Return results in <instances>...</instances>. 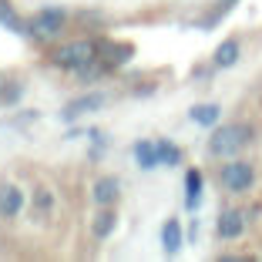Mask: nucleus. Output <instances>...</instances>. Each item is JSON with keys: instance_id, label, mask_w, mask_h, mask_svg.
<instances>
[{"instance_id": "nucleus-1", "label": "nucleus", "mask_w": 262, "mask_h": 262, "mask_svg": "<svg viewBox=\"0 0 262 262\" xmlns=\"http://www.w3.org/2000/svg\"><path fill=\"white\" fill-rule=\"evenodd\" d=\"M252 138H255V128L249 121L215 124L212 135H208V141H205V151L212 155V158H219V162H225V158H239V151L252 145Z\"/></svg>"}, {"instance_id": "nucleus-2", "label": "nucleus", "mask_w": 262, "mask_h": 262, "mask_svg": "<svg viewBox=\"0 0 262 262\" xmlns=\"http://www.w3.org/2000/svg\"><path fill=\"white\" fill-rule=\"evenodd\" d=\"M98 61V37H74V40H57V44L47 47V64L57 71H77L84 64Z\"/></svg>"}, {"instance_id": "nucleus-3", "label": "nucleus", "mask_w": 262, "mask_h": 262, "mask_svg": "<svg viewBox=\"0 0 262 262\" xmlns=\"http://www.w3.org/2000/svg\"><path fill=\"white\" fill-rule=\"evenodd\" d=\"M68 24H71V14L64 7H40L27 17V37L37 40L40 47H51L68 34Z\"/></svg>"}, {"instance_id": "nucleus-4", "label": "nucleus", "mask_w": 262, "mask_h": 262, "mask_svg": "<svg viewBox=\"0 0 262 262\" xmlns=\"http://www.w3.org/2000/svg\"><path fill=\"white\" fill-rule=\"evenodd\" d=\"M215 182L229 195H246L255 188V165L246 158H225V165H219Z\"/></svg>"}, {"instance_id": "nucleus-5", "label": "nucleus", "mask_w": 262, "mask_h": 262, "mask_svg": "<svg viewBox=\"0 0 262 262\" xmlns=\"http://www.w3.org/2000/svg\"><path fill=\"white\" fill-rule=\"evenodd\" d=\"M54 212H57V192L51 182H37L31 188V202H27V219L31 225H47L54 222Z\"/></svg>"}, {"instance_id": "nucleus-6", "label": "nucleus", "mask_w": 262, "mask_h": 262, "mask_svg": "<svg viewBox=\"0 0 262 262\" xmlns=\"http://www.w3.org/2000/svg\"><path fill=\"white\" fill-rule=\"evenodd\" d=\"M27 208V192L14 178H0V222H17Z\"/></svg>"}, {"instance_id": "nucleus-7", "label": "nucleus", "mask_w": 262, "mask_h": 262, "mask_svg": "<svg viewBox=\"0 0 262 262\" xmlns=\"http://www.w3.org/2000/svg\"><path fill=\"white\" fill-rule=\"evenodd\" d=\"M104 104H108V94H104V91H88V94H81V98H74V101H68V104H64L61 121L64 124H74L77 118L91 115V111H101Z\"/></svg>"}, {"instance_id": "nucleus-8", "label": "nucleus", "mask_w": 262, "mask_h": 262, "mask_svg": "<svg viewBox=\"0 0 262 262\" xmlns=\"http://www.w3.org/2000/svg\"><path fill=\"white\" fill-rule=\"evenodd\" d=\"M246 225H249V215L242 208H222L215 219V235L222 242H235L246 235Z\"/></svg>"}, {"instance_id": "nucleus-9", "label": "nucleus", "mask_w": 262, "mask_h": 262, "mask_svg": "<svg viewBox=\"0 0 262 262\" xmlns=\"http://www.w3.org/2000/svg\"><path fill=\"white\" fill-rule=\"evenodd\" d=\"M131 54H135V47L128 44V40H111V37H98V57L104 64H108L111 71L121 68V64L131 61Z\"/></svg>"}, {"instance_id": "nucleus-10", "label": "nucleus", "mask_w": 262, "mask_h": 262, "mask_svg": "<svg viewBox=\"0 0 262 262\" xmlns=\"http://www.w3.org/2000/svg\"><path fill=\"white\" fill-rule=\"evenodd\" d=\"M91 199L98 208L104 205H118V199H121V178L118 175H98L91 185Z\"/></svg>"}, {"instance_id": "nucleus-11", "label": "nucleus", "mask_w": 262, "mask_h": 262, "mask_svg": "<svg viewBox=\"0 0 262 262\" xmlns=\"http://www.w3.org/2000/svg\"><path fill=\"white\" fill-rule=\"evenodd\" d=\"M239 57H242V40L239 37H225L222 44L215 47V54H212V68L215 71H229V68L239 64Z\"/></svg>"}, {"instance_id": "nucleus-12", "label": "nucleus", "mask_w": 262, "mask_h": 262, "mask_svg": "<svg viewBox=\"0 0 262 262\" xmlns=\"http://www.w3.org/2000/svg\"><path fill=\"white\" fill-rule=\"evenodd\" d=\"M115 229H118V212H115V205L98 208V212H94V219H91V235H94V242L111 239V235H115Z\"/></svg>"}, {"instance_id": "nucleus-13", "label": "nucleus", "mask_w": 262, "mask_h": 262, "mask_svg": "<svg viewBox=\"0 0 262 262\" xmlns=\"http://www.w3.org/2000/svg\"><path fill=\"white\" fill-rule=\"evenodd\" d=\"M182 246H185L182 222H178L175 215H168V219H165V225H162V252L165 255H178V252H182Z\"/></svg>"}, {"instance_id": "nucleus-14", "label": "nucleus", "mask_w": 262, "mask_h": 262, "mask_svg": "<svg viewBox=\"0 0 262 262\" xmlns=\"http://www.w3.org/2000/svg\"><path fill=\"white\" fill-rule=\"evenodd\" d=\"M188 118H192V124H199V128H215V124L222 121V104H215V101L192 104V108H188Z\"/></svg>"}, {"instance_id": "nucleus-15", "label": "nucleus", "mask_w": 262, "mask_h": 262, "mask_svg": "<svg viewBox=\"0 0 262 262\" xmlns=\"http://www.w3.org/2000/svg\"><path fill=\"white\" fill-rule=\"evenodd\" d=\"M131 155H135V162H138L141 171H151V168H158V165H162V158H158V145H155L151 138L135 141V145H131Z\"/></svg>"}, {"instance_id": "nucleus-16", "label": "nucleus", "mask_w": 262, "mask_h": 262, "mask_svg": "<svg viewBox=\"0 0 262 262\" xmlns=\"http://www.w3.org/2000/svg\"><path fill=\"white\" fill-rule=\"evenodd\" d=\"M202 188H205V175L199 168H188L185 171V208L195 212L202 205Z\"/></svg>"}, {"instance_id": "nucleus-17", "label": "nucleus", "mask_w": 262, "mask_h": 262, "mask_svg": "<svg viewBox=\"0 0 262 262\" xmlns=\"http://www.w3.org/2000/svg\"><path fill=\"white\" fill-rule=\"evenodd\" d=\"M0 27L17 31V34H27V17H20L14 10V4H10V0H4V4H0Z\"/></svg>"}, {"instance_id": "nucleus-18", "label": "nucleus", "mask_w": 262, "mask_h": 262, "mask_svg": "<svg viewBox=\"0 0 262 262\" xmlns=\"http://www.w3.org/2000/svg\"><path fill=\"white\" fill-rule=\"evenodd\" d=\"M155 145H158V158H162V165L165 168H178L182 165V148L175 145V141H168V138H155Z\"/></svg>"}, {"instance_id": "nucleus-19", "label": "nucleus", "mask_w": 262, "mask_h": 262, "mask_svg": "<svg viewBox=\"0 0 262 262\" xmlns=\"http://www.w3.org/2000/svg\"><path fill=\"white\" fill-rule=\"evenodd\" d=\"M20 98H24V84L20 81H7L4 91H0V104H4V108H14Z\"/></svg>"}, {"instance_id": "nucleus-20", "label": "nucleus", "mask_w": 262, "mask_h": 262, "mask_svg": "<svg viewBox=\"0 0 262 262\" xmlns=\"http://www.w3.org/2000/svg\"><path fill=\"white\" fill-rule=\"evenodd\" d=\"M235 4H239V0H215V14H212V17H205V20H199V27H215V24L222 20V17L229 14V10L235 7Z\"/></svg>"}, {"instance_id": "nucleus-21", "label": "nucleus", "mask_w": 262, "mask_h": 262, "mask_svg": "<svg viewBox=\"0 0 262 262\" xmlns=\"http://www.w3.org/2000/svg\"><path fill=\"white\" fill-rule=\"evenodd\" d=\"M4 84H7V77H4V74H0V91H4Z\"/></svg>"}, {"instance_id": "nucleus-22", "label": "nucleus", "mask_w": 262, "mask_h": 262, "mask_svg": "<svg viewBox=\"0 0 262 262\" xmlns=\"http://www.w3.org/2000/svg\"><path fill=\"white\" fill-rule=\"evenodd\" d=\"M0 4H4V0H0Z\"/></svg>"}]
</instances>
